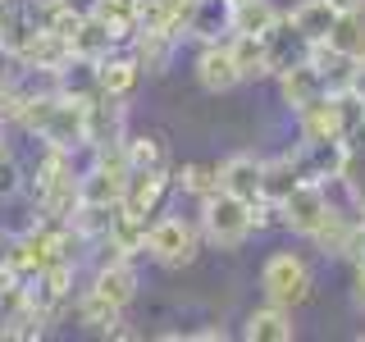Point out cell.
Masks as SVG:
<instances>
[{
    "instance_id": "obj_1",
    "label": "cell",
    "mask_w": 365,
    "mask_h": 342,
    "mask_svg": "<svg viewBox=\"0 0 365 342\" xmlns=\"http://www.w3.org/2000/svg\"><path fill=\"white\" fill-rule=\"evenodd\" d=\"M19 123L32 137H41L46 146H60V151H83L87 146V100H73L64 91H28L19 110Z\"/></svg>"
},
{
    "instance_id": "obj_2",
    "label": "cell",
    "mask_w": 365,
    "mask_h": 342,
    "mask_svg": "<svg viewBox=\"0 0 365 342\" xmlns=\"http://www.w3.org/2000/svg\"><path fill=\"white\" fill-rule=\"evenodd\" d=\"M197 251H201V228L187 224L182 214H155V219H146V251L142 256H151L155 265L182 269L197 260Z\"/></svg>"
},
{
    "instance_id": "obj_3",
    "label": "cell",
    "mask_w": 365,
    "mask_h": 342,
    "mask_svg": "<svg viewBox=\"0 0 365 342\" xmlns=\"http://www.w3.org/2000/svg\"><path fill=\"white\" fill-rule=\"evenodd\" d=\"M201 237L220 251H237L251 237V201L233 197V192H215L201 201Z\"/></svg>"
},
{
    "instance_id": "obj_4",
    "label": "cell",
    "mask_w": 365,
    "mask_h": 342,
    "mask_svg": "<svg viewBox=\"0 0 365 342\" xmlns=\"http://www.w3.org/2000/svg\"><path fill=\"white\" fill-rule=\"evenodd\" d=\"M260 288H265V301L292 311V306L311 301L315 274L306 265V256H297V251H274V256H265V265H260Z\"/></svg>"
},
{
    "instance_id": "obj_5",
    "label": "cell",
    "mask_w": 365,
    "mask_h": 342,
    "mask_svg": "<svg viewBox=\"0 0 365 342\" xmlns=\"http://www.w3.org/2000/svg\"><path fill=\"white\" fill-rule=\"evenodd\" d=\"M279 210H283V228L311 242L319 233V224L329 219V187L324 182H297L288 197L279 201Z\"/></svg>"
},
{
    "instance_id": "obj_6",
    "label": "cell",
    "mask_w": 365,
    "mask_h": 342,
    "mask_svg": "<svg viewBox=\"0 0 365 342\" xmlns=\"http://www.w3.org/2000/svg\"><path fill=\"white\" fill-rule=\"evenodd\" d=\"M192 73H197V87L210 91V96H224L242 83V68H237L228 41H201L197 60H192Z\"/></svg>"
},
{
    "instance_id": "obj_7",
    "label": "cell",
    "mask_w": 365,
    "mask_h": 342,
    "mask_svg": "<svg viewBox=\"0 0 365 342\" xmlns=\"http://www.w3.org/2000/svg\"><path fill=\"white\" fill-rule=\"evenodd\" d=\"M128 142V105L123 96H91L87 100V151Z\"/></svg>"
},
{
    "instance_id": "obj_8",
    "label": "cell",
    "mask_w": 365,
    "mask_h": 342,
    "mask_svg": "<svg viewBox=\"0 0 365 342\" xmlns=\"http://www.w3.org/2000/svg\"><path fill=\"white\" fill-rule=\"evenodd\" d=\"M342 155H347V142H311V137H302V142L292 146V160H297L302 182L338 178L342 174Z\"/></svg>"
},
{
    "instance_id": "obj_9",
    "label": "cell",
    "mask_w": 365,
    "mask_h": 342,
    "mask_svg": "<svg viewBox=\"0 0 365 342\" xmlns=\"http://www.w3.org/2000/svg\"><path fill=\"white\" fill-rule=\"evenodd\" d=\"M274 83H279V96H283V105H288L292 114H302L306 105H315L319 96H329V83L319 78V68L311 60H302V64L283 68V73H274Z\"/></svg>"
},
{
    "instance_id": "obj_10",
    "label": "cell",
    "mask_w": 365,
    "mask_h": 342,
    "mask_svg": "<svg viewBox=\"0 0 365 342\" xmlns=\"http://www.w3.org/2000/svg\"><path fill=\"white\" fill-rule=\"evenodd\" d=\"M169 187H174V174H151V169H128V182H123V197L119 205L133 214H142V219H151L160 210V201L169 197Z\"/></svg>"
},
{
    "instance_id": "obj_11",
    "label": "cell",
    "mask_w": 365,
    "mask_h": 342,
    "mask_svg": "<svg viewBox=\"0 0 365 342\" xmlns=\"http://www.w3.org/2000/svg\"><path fill=\"white\" fill-rule=\"evenodd\" d=\"M265 55H269V73H283V68L302 64L311 55V41L297 32V23L288 14H279V23L265 32Z\"/></svg>"
},
{
    "instance_id": "obj_12",
    "label": "cell",
    "mask_w": 365,
    "mask_h": 342,
    "mask_svg": "<svg viewBox=\"0 0 365 342\" xmlns=\"http://www.w3.org/2000/svg\"><path fill=\"white\" fill-rule=\"evenodd\" d=\"M142 83V64L133 60V51H110L106 60H96V87H101V96H123L128 100L133 96V87Z\"/></svg>"
},
{
    "instance_id": "obj_13",
    "label": "cell",
    "mask_w": 365,
    "mask_h": 342,
    "mask_svg": "<svg viewBox=\"0 0 365 342\" xmlns=\"http://www.w3.org/2000/svg\"><path fill=\"white\" fill-rule=\"evenodd\" d=\"M91 292H101L110 306H119V311H128L133 296H137V269L133 260H106V265H96V274H91Z\"/></svg>"
},
{
    "instance_id": "obj_14",
    "label": "cell",
    "mask_w": 365,
    "mask_h": 342,
    "mask_svg": "<svg viewBox=\"0 0 365 342\" xmlns=\"http://www.w3.org/2000/svg\"><path fill=\"white\" fill-rule=\"evenodd\" d=\"M187 37H197V41H228V37H233V5H228V0H192Z\"/></svg>"
},
{
    "instance_id": "obj_15",
    "label": "cell",
    "mask_w": 365,
    "mask_h": 342,
    "mask_svg": "<svg viewBox=\"0 0 365 342\" xmlns=\"http://www.w3.org/2000/svg\"><path fill=\"white\" fill-rule=\"evenodd\" d=\"M260 174H265V160H256L251 151H237L220 165V187L233 192V197H242V201H256L260 197Z\"/></svg>"
},
{
    "instance_id": "obj_16",
    "label": "cell",
    "mask_w": 365,
    "mask_h": 342,
    "mask_svg": "<svg viewBox=\"0 0 365 342\" xmlns=\"http://www.w3.org/2000/svg\"><path fill=\"white\" fill-rule=\"evenodd\" d=\"M242 338H247V342H292V338H297L292 311H288V306H274V301H265L260 311H251V315H247Z\"/></svg>"
},
{
    "instance_id": "obj_17",
    "label": "cell",
    "mask_w": 365,
    "mask_h": 342,
    "mask_svg": "<svg viewBox=\"0 0 365 342\" xmlns=\"http://www.w3.org/2000/svg\"><path fill=\"white\" fill-rule=\"evenodd\" d=\"M297 123H302V137H311V142H342V110H338V96L329 91V96H319L315 105H306L297 114Z\"/></svg>"
},
{
    "instance_id": "obj_18",
    "label": "cell",
    "mask_w": 365,
    "mask_h": 342,
    "mask_svg": "<svg viewBox=\"0 0 365 342\" xmlns=\"http://www.w3.org/2000/svg\"><path fill=\"white\" fill-rule=\"evenodd\" d=\"M133 60L142 64V73H165L174 64V51H178V37L169 32H151V28H137V37L128 41Z\"/></svg>"
},
{
    "instance_id": "obj_19",
    "label": "cell",
    "mask_w": 365,
    "mask_h": 342,
    "mask_svg": "<svg viewBox=\"0 0 365 342\" xmlns=\"http://www.w3.org/2000/svg\"><path fill=\"white\" fill-rule=\"evenodd\" d=\"M41 23L32 14V5H14V0H0V51L5 55H19L23 46L32 41Z\"/></svg>"
},
{
    "instance_id": "obj_20",
    "label": "cell",
    "mask_w": 365,
    "mask_h": 342,
    "mask_svg": "<svg viewBox=\"0 0 365 342\" xmlns=\"http://www.w3.org/2000/svg\"><path fill=\"white\" fill-rule=\"evenodd\" d=\"M51 87L64 91V96H73V100L101 96V87H96V60H83V55H73L68 64H60V68L51 73Z\"/></svg>"
},
{
    "instance_id": "obj_21",
    "label": "cell",
    "mask_w": 365,
    "mask_h": 342,
    "mask_svg": "<svg viewBox=\"0 0 365 342\" xmlns=\"http://www.w3.org/2000/svg\"><path fill=\"white\" fill-rule=\"evenodd\" d=\"M123 151H128V169L174 174V165H169V146H165V137H160V133H128Z\"/></svg>"
},
{
    "instance_id": "obj_22",
    "label": "cell",
    "mask_w": 365,
    "mask_h": 342,
    "mask_svg": "<svg viewBox=\"0 0 365 342\" xmlns=\"http://www.w3.org/2000/svg\"><path fill=\"white\" fill-rule=\"evenodd\" d=\"M137 9H142V0H96V14L106 28L119 37V46H128L137 37V28H142V19H137Z\"/></svg>"
},
{
    "instance_id": "obj_23",
    "label": "cell",
    "mask_w": 365,
    "mask_h": 342,
    "mask_svg": "<svg viewBox=\"0 0 365 342\" xmlns=\"http://www.w3.org/2000/svg\"><path fill=\"white\" fill-rule=\"evenodd\" d=\"M110 51H119V37H114L96 14H83V23H78V32H73V55H83V60H106Z\"/></svg>"
},
{
    "instance_id": "obj_24",
    "label": "cell",
    "mask_w": 365,
    "mask_h": 342,
    "mask_svg": "<svg viewBox=\"0 0 365 342\" xmlns=\"http://www.w3.org/2000/svg\"><path fill=\"white\" fill-rule=\"evenodd\" d=\"M306 60H311V64L319 68V78L329 83V91H347V83H351V68H356V60H351V55L334 51L329 41H315Z\"/></svg>"
},
{
    "instance_id": "obj_25",
    "label": "cell",
    "mask_w": 365,
    "mask_h": 342,
    "mask_svg": "<svg viewBox=\"0 0 365 342\" xmlns=\"http://www.w3.org/2000/svg\"><path fill=\"white\" fill-rule=\"evenodd\" d=\"M73 315H78V324H87V328H96V333H106L110 338V328L123 319V311L119 306H110L101 292H91V288H83L73 296Z\"/></svg>"
},
{
    "instance_id": "obj_26",
    "label": "cell",
    "mask_w": 365,
    "mask_h": 342,
    "mask_svg": "<svg viewBox=\"0 0 365 342\" xmlns=\"http://www.w3.org/2000/svg\"><path fill=\"white\" fill-rule=\"evenodd\" d=\"M292 23H297V32H302L306 41H324L329 37V28H334V19H338V9L329 5V0H302V5H292V14H288Z\"/></svg>"
},
{
    "instance_id": "obj_27",
    "label": "cell",
    "mask_w": 365,
    "mask_h": 342,
    "mask_svg": "<svg viewBox=\"0 0 365 342\" xmlns=\"http://www.w3.org/2000/svg\"><path fill=\"white\" fill-rule=\"evenodd\" d=\"M228 51H233L237 68H242V83H251V78H274L269 73V55H265V37L233 32V37H228Z\"/></svg>"
},
{
    "instance_id": "obj_28",
    "label": "cell",
    "mask_w": 365,
    "mask_h": 342,
    "mask_svg": "<svg viewBox=\"0 0 365 342\" xmlns=\"http://www.w3.org/2000/svg\"><path fill=\"white\" fill-rule=\"evenodd\" d=\"M324 41L334 46V51L351 55V60H365V9L361 14H338Z\"/></svg>"
},
{
    "instance_id": "obj_29",
    "label": "cell",
    "mask_w": 365,
    "mask_h": 342,
    "mask_svg": "<svg viewBox=\"0 0 365 342\" xmlns=\"http://www.w3.org/2000/svg\"><path fill=\"white\" fill-rule=\"evenodd\" d=\"M297 182H302V174H297L292 151H288V155H274V160H265V174H260V197L283 201V197L297 187Z\"/></svg>"
},
{
    "instance_id": "obj_30",
    "label": "cell",
    "mask_w": 365,
    "mask_h": 342,
    "mask_svg": "<svg viewBox=\"0 0 365 342\" xmlns=\"http://www.w3.org/2000/svg\"><path fill=\"white\" fill-rule=\"evenodd\" d=\"M274 23H279V9H274V0H242V5H233V32L265 37Z\"/></svg>"
},
{
    "instance_id": "obj_31",
    "label": "cell",
    "mask_w": 365,
    "mask_h": 342,
    "mask_svg": "<svg viewBox=\"0 0 365 342\" xmlns=\"http://www.w3.org/2000/svg\"><path fill=\"white\" fill-rule=\"evenodd\" d=\"M174 187L187 192V197L201 205L205 197H215V192H220V165H182L178 174H174Z\"/></svg>"
},
{
    "instance_id": "obj_32",
    "label": "cell",
    "mask_w": 365,
    "mask_h": 342,
    "mask_svg": "<svg viewBox=\"0 0 365 342\" xmlns=\"http://www.w3.org/2000/svg\"><path fill=\"white\" fill-rule=\"evenodd\" d=\"M23 165L14 160V151H0V197H19L23 192Z\"/></svg>"
},
{
    "instance_id": "obj_33",
    "label": "cell",
    "mask_w": 365,
    "mask_h": 342,
    "mask_svg": "<svg viewBox=\"0 0 365 342\" xmlns=\"http://www.w3.org/2000/svg\"><path fill=\"white\" fill-rule=\"evenodd\" d=\"M351 306L365 311V260H351Z\"/></svg>"
},
{
    "instance_id": "obj_34",
    "label": "cell",
    "mask_w": 365,
    "mask_h": 342,
    "mask_svg": "<svg viewBox=\"0 0 365 342\" xmlns=\"http://www.w3.org/2000/svg\"><path fill=\"white\" fill-rule=\"evenodd\" d=\"M347 91L365 105V60H356V68H351V83H347Z\"/></svg>"
},
{
    "instance_id": "obj_35",
    "label": "cell",
    "mask_w": 365,
    "mask_h": 342,
    "mask_svg": "<svg viewBox=\"0 0 365 342\" xmlns=\"http://www.w3.org/2000/svg\"><path fill=\"white\" fill-rule=\"evenodd\" d=\"M329 5H334L338 14H361V9H365V0H329Z\"/></svg>"
},
{
    "instance_id": "obj_36",
    "label": "cell",
    "mask_w": 365,
    "mask_h": 342,
    "mask_svg": "<svg viewBox=\"0 0 365 342\" xmlns=\"http://www.w3.org/2000/svg\"><path fill=\"white\" fill-rule=\"evenodd\" d=\"M192 342H224L228 333H224V328H201V333H187Z\"/></svg>"
},
{
    "instance_id": "obj_37",
    "label": "cell",
    "mask_w": 365,
    "mask_h": 342,
    "mask_svg": "<svg viewBox=\"0 0 365 342\" xmlns=\"http://www.w3.org/2000/svg\"><path fill=\"white\" fill-rule=\"evenodd\" d=\"M228 5H242V0H228Z\"/></svg>"
}]
</instances>
